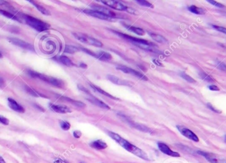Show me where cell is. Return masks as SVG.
<instances>
[{
  "mask_svg": "<svg viewBox=\"0 0 226 163\" xmlns=\"http://www.w3.org/2000/svg\"><path fill=\"white\" fill-rule=\"evenodd\" d=\"M4 3V2L3 1H0V5H2V4Z\"/></svg>",
  "mask_w": 226,
  "mask_h": 163,
  "instance_id": "cell-45",
  "label": "cell"
},
{
  "mask_svg": "<svg viewBox=\"0 0 226 163\" xmlns=\"http://www.w3.org/2000/svg\"><path fill=\"white\" fill-rule=\"evenodd\" d=\"M8 41L10 43H11L12 45L23 48V49L28 50H32V51L34 50V47L32 45H30V43L27 42L22 41V40L18 39V38H8Z\"/></svg>",
  "mask_w": 226,
  "mask_h": 163,
  "instance_id": "cell-8",
  "label": "cell"
},
{
  "mask_svg": "<svg viewBox=\"0 0 226 163\" xmlns=\"http://www.w3.org/2000/svg\"><path fill=\"white\" fill-rule=\"evenodd\" d=\"M81 163H84V162H81Z\"/></svg>",
  "mask_w": 226,
  "mask_h": 163,
  "instance_id": "cell-47",
  "label": "cell"
},
{
  "mask_svg": "<svg viewBox=\"0 0 226 163\" xmlns=\"http://www.w3.org/2000/svg\"><path fill=\"white\" fill-rule=\"evenodd\" d=\"M0 123H1V124H3V125L7 126V125H9V124H10V120H9L8 119L6 118V117L0 115Z\"/></svg>",
  "mask_w": 226,
  "mask_h": 163,
  "instance_id": "cell-35",
  "label": "cell"
},
{
  "mask_svg": "<svg viewBox=\"0 0 226 163\" xmlns=\"http://www.w3.org/2000/svg\"><path fill=\"white\" fill-rule=\"evenodd\" d=\"M207 106H208V108H210V109L211 110V111H212L213 112H216V113H218V114L221 113V112L220 111H219V110H218L217 108H215L214 107H213V106H212V104H211L210 103H208V104H207Z\"/></svg>",
  "mask_w": 226,
  "mask_h": 163,
  "instance_id": "cell-36",
  "label": "cell"
},
{
  "mask_svg": "<svg viewBox=\"0 0 226 163\" xmlns=\"http://www.w3.org/2000/svg\"><path fill=\"white\" fill-rule=\"evenodd\" d=\"M157 145H158V148L159 150H160L163 153L165 154V155L168 156H170V157H180V154L179 153L172 151L166 144L159 142L157 143Z\"/></svg>",
  "mask_w": 226,
  "mask_h": 163,
  "instance_id": "cell-12",
  "label": "cell"
},
{
  "mask_svg": "<svg viewBox=\"0 0 226 163\" xmlns=\"http://www.w3.org/2000/svg\"><path fill=\"white\" fill-rule=\"evenodd\" d=\"M60 126L61 127V129H62L64 131H68L70 129L71 127V125L68 122H66V121H61L60 122Z\"/></svg>",
  "mask_w": 226,
  "mask_h": 163,
  "instance_id": "cell-27",
  "label": "cell"
},
{
  "mask_svg": "<svg viewBox=\"0 0 226 163\" xmlns=\"http://www.w3.org/2000/svg\"><path fill=\"white\" fill-rule=\"evenodd\" d=\"M109 135L110 138L113 139L115 142L118 143L121 147H122L124 149H125L126 151L130 152L132 154H134V155L137 156L138 157H140L145 161H149V158L144 151L141 150V149L137 147L135 145H132L130 142H128V141L122 138L121 136H120L118 134L114 133L112 131H109Z\"/></svg>",
  "mask_w": 226,
  "mask_h": 163,
  "instance_id": "cell-1",
  "label": "cell"
},
{
  "mask_svg": "<svg viewBox=\"0 0 226 163\" xmlns=\"http://www.w3.org/2000/svg\"><path fill=\"white\" fill-rule=\"evenodd\" d=\"M90 146L97 150H103L107 147V144L103 140H96L90 143Z\"/></svg>",
  "mask_w": 226,
  "mask_h": 163,
  "instance_id": "cell-17",
  "label": "cell"
},
{
  "mask_svg": "<svg viewBox=\"0 0 226 163\" xmlns=\"http://www.w3.org/2000/svg\"><path fill=\"white\" fill-rule=\"evenodd\" d=\"M218 67L221 70H223V71H226V65L223 62L219 63L218 65Z\"/></svg>",
  "mask_w": 226,
  "mask_h": 163,
  "instance_id": "cell-37",
  "label": "cell"
},
{
  "mask_svg": "<svg viewBox=\"0 0 226 163\" xmlns=\"http://www.w3.org/2000/svg\"><path fill=\"white\" fill-rule=\"evenodd\" d=\"M73 37L78 40L79 41L81 42L87 44V45L94 46L96 47H101L103 46V43L100 42L98 40H97L94 38L88 36L87 34H85L81 33H73Z\"/></svg>",
  "mask_w": 226,
  "mask_h": 163,
  "instance_id": "cell-4",
  "label": "cell"
},
{
  "mask_svg": "<svg viewBox=\"0 0 226 163\" xmlns=\"http://www.w3.org/2000/svg\"><path fill=\"white\" fill-rule=\"evenodd\" d=\"M0 163H6L5 160H4L1 156H0Z\"/></svg>",
  "mask_w": 226,
  "mask_h": 163,
  "instance_id": "cell-41",
  "label": "cell"
},
{
  "mask_svg": "<svg viewBox=\"0 0 226 163\" xmlns=\"http://www.w3.org/2000/svg\"><path fill=\"white\" fill-rule=\"evenodd\" d=\"M209 89H210L211 91H220V89L216 85H210V86H209Z\"/></svg>",
  "mask_w": 226,
  "mask_h": 163,
  "instance_id": "cell-39",
  "label": "cell"
},
{
  "mask_svg": "<svg viewBox=\"0 0 226 163\" xmlns=\"http://www.w3.org/2000/svg\"><path fill=\"white\" fill-rule=\"evenodd\" d=\"M136 2H138L140 5L144 7L153 8V6L152 5V4L148 1H144V0H138V1H136Z\"/></svg>",
  "mask_w": 226,
  "mask_h": 163,
  "instance_id": "cell-30",
  "label": "cell"
},
{
  "mask_svg": "<svg viewBox=\"0 0 226 163\" xmlns=\"http://www.w3.org/2000/svg\"><path fill=\"white\" fill-rule=\"evenodd\" d=\"M117 69L119 70V71H121L125 73H128V74H131L133 76H134L137 78H138L140 79H141V80L144 81H148V78L146 76H145L144 74H142L141 73H140V72L136 71V70L130 68H128L126 67V66H123V65H119L117 67Z\"/></svg>",
  "mask_w": 226,
  "mask_h": 163,
  "instance_id": "cell-6",
  "label": "cell"
},
{
  "mask_svg": "<svg viewBox=\"0 0 226 163\" xmlns=\"http://www.w3.org/2000/svg\"><path fill=\"white\" fill-rule=\"evenodd\" d=\"M188 10L191 13H194V14H196V15H204L206 13V10H205L204 9L195 6H191L188 7Z\"/></svg>",
  "mask_w": 226,
  "mask_h": 163,
  "instance_id": "cell-19",
  "label": "cell"
},
{
  "mask_svg": "<svg viewBox=\"0 0 226 163\" xmlns=\"http://www.w3.org/2000/svg\"><path fill=\"white\" fill-rule=\"evenodd\" d=\"M29 2L31 3L32 4H33V5L35 6V7H36L40 12L42 13V14L45 15H50L49 11L47 10L45 7H44L41 5H40V4H38V3L35 2L34 1H29Z\"/></svg>",
  "mask_w": 226,
  "mask_h": 163,
  "instance_id": "cell-22",
  "label": "cell"
},
{
  "mask_svg": "<svg viewBox=\"0 0 226 163\" xmlns=\"http://www.w3.org/2000/svg\"><path fill=\"white\" fill-rule=\"evenodd\" d=\"M60 61L61 64H63L64 65H65V66H68V67H72V66L74 65V64L73 63V61L71 60L68 57L65 56H61L60 57Z\"/></svg>",
  "mask_w": 226,
  "mask_h": 163,
  "instance_id": "cell-23",
  "label": "cell"
},
{
  "mask_svg": "<svg viewBox=\"0 0 226 163\" xmlns=\"http://www.w3.org/2000/svg\"><path fill=\"white\" fill-rule=\"evenodd\" d=\"M83 12L85 13V14L95 17V18L97 19H100L102 20H110L112 18L110 17H109V15L105 14L104 13L97 11V10H85L83 11Z\"/></svg>",
  "mask_w": 226,
  "mask_h": 163,
  "instance_id": "cell-11",
  "label": "cell"
},
{
  "mask_svg": "<svg viewBox=\"0 0 226 163\" xmlns=\"http://www.w3.org/2000/svg\"><path fill=\"white\" fill-rule=\"evenodd\" d=\"M3 58V55L1 52H0V58Z\"/></svg>",
  "mask_w": 226,
  "mask_h": 163,
  "instance_id": "cell-44",
  "label": "cell"
},
{
  "mask_svg": "<svg viewBox=\"0 0 226 163\" xmlns=\"http://www.w3.org/2000/svg\"><path fill=\"white\" fill-rule=\"evenodd\" d=\"M200 77L206 81H208V82H214V81L213 80V79H212L210 76H208L207 73L204 72H200Z\"/></svg>",
  "mask_w": 226,
  "mask_h": 163,
  "instance_id": "cell-28",
  "label": "cell"
},
{
  "mask_svg": "<svg viewBox=\"0 0 226 163\" xmlns=\"http://www.w3.org/2000/svg\"><path fill=\"white\" fill-rule=\"evenodd\" d=\"M25 19L26 24L38 32L45 31L50 27V25L32 16L25 15Z\"/></svg>",
  "mask_w": 226,
  "mask_h": 163,
  "instance_id": "cell-2",
  "label": "cell"
},
{
  "mask_svg": "<svg viewBox=\"0 0 226 163\" xmlns=\"http://www.w3.org/2000/svg\"><path fill=\"white\" fill-rule=\"evenodd\" d=\"M101 2L107 6L118 11H127L128 8V7L124 5L123 3L118 1H113V0H107L106 1V0H103V1H101Z\"/></svg>",
  "mask_w": 226,
  "mask_h": 163,
  "instance_id": "cell-9",
  "label": "cell"
},
{
  "mask_svg": "<svg viewBox=\"0 0 226 163\" xmlns=\"http://www.w3.org/2000/svg\"><path fill=\"white\" fill-rule=\"evenodd\" d=\"M150 37H152L154 41H156V42L161 43V44H165L167 42V41L166 40V38L165 37H163L161 35H159L156 33H149Z\"/></svg>",
  "mask_w": 226,
  "mask_h": 163,
  "instance_id": "cell-20",
  "label": "cell"
},
{
  "mask_svg": "<svg viewBox=\"0 0 226 163\" xmlns=\"http://www.w3.org/2000/svg\"><path fill=\"white\" fill-rule=\"evenodd\" d=\"M208 3H211L212 5H213L217 7H220V8H224L225 6L223 5V4H221L219 2H217L216 1H213V0H208V1H207Z\"/></svg>",
  "mask_w": 226,
  "mask_h": 163,
  "instance_id": "cell-34",
  "label": "cell"
},
{
  "mask_svg": "<svg viewBox=\"0 0 226 163\" xmlns=\"http://www.w3.org/2000/svg\"><path fill=\"white\" fill-rule=\"evenodd\" d=\"M73 134L74 138H81V132L80 131L77 130V131H73Z\"/></svg>",
  "mask_w": 226,
  "mask_h": 163,
  "instance_id": "cell-38",
  "label": "cell"
},
{
  "mask_svg": "<svg viewBox=\"0 0 226 163\" xmlns=\"http://www.w3.org/2000/svg\"><path fill=\"white\" fill-rule=\"evenodd\" d=\"M8 104L11 109H12L13 111H14L17 112L24 113L25 112V109L22 107V106L17 103V101L13 100V99L10 98L8 99Z\"/></svg>",
  "mask_w": 226,
  "mask_h": 163,
  "instance_id": "cell-14",
  "label": "cell"
},
{
  "mask_svg": "<svg viewBox=\"0 0 226 163\" xmlns=\"http://www.w3.org/2000/svg\"><path fill=\"white\" fill-rule=\"evenodd\" d=\"M199 155H200L210 163H226V158L222 156L217 155V154L207 153L204 151H198Z\"/></svg>",
  "mask_w": 226,
  "mask_h": 163,
  "instance_id": "cell-5",
  "label": "cell"
},
{
  "mask_svg": "<svg viewBox=\"0 0 226 163\" xmlns=\"http://www.w3.org/2000/svg\"><path fill=\"white\" fill-rule=\"evenodd\" d=\"M6 86V82L4 81V79L2 77H0V88L2 89V88L5 87Z\"/></svg>",
  "mask_w": 226,
  "mask_h": 163,
  "instance_id": "cell-40",
  "label": "cell"
},
{
  "mask_svg": "<svg viewBox=\"0 0 226 163\" xmlns=\"http://www.w3.org/2000/svg\"><path fill=\"white\" fill-rule=\"evenodd\" d=\"M176 127H177V129H178V130L179 131L180 133L183 136H184V137L195 142H199V139L198 138V136L191 130L188 129L187 127H185L182 126H177Z\"/></svg>",
  "mask_w": 226,
  "mask_h": 163,
  "instance_id": "cell-7",
  "label": "cell"
},
{
  "mask_svg": "<svg viewBox=\"0 0 226 163\" xmlns=\"http://www.w3.org/2000/svg\"><path fill=\"white\" fill-rule=\"evenodd\" d=\"M25 89H26V92H28L29 94H30V95L32 96H38V94L37 93V92L36 91H34V90H33L31 88H30L28 86H26L25 87Z\"/></svg>",
  "mask_w": 226,
  "mask_h": 163,
  "instance_id": "cell-32",
  "label": "cell"
},
{
  "mask_svg": "<svg viewBox=\"0 0 226 163\" xmlns=\"http://www.w3.org/2000/svg\"><path fill=\"white\" fill-rule=\"evenodd\" d=\"M126 27L128 30H131V31H132L133 33H134L138 35H140V36H143V35L145 34V31L141 28L135 27V26H127V25H126Z\"/></svg>",
  "mask_w": 226,
  "mask_h": 163,
  "instance_id": "cell-24",
  "label": "cell"
},
{
  "mask_svg": "<svg viewBox=\"0 0 226 163\" xmlns=\"http://www.w3.org/2000/svg\"><path fill=\"white\" fill-rule=\"evenodd\" d=\"M180 76L182 77L184 79V80H186V81L189 82V83H196V81H195L194 79L193 78H192L190 76H189L188 75H187V73H182L180 74Z\"/></svg>",
  "mask_w": 226,
  "mask_h": 163,
  "instance_id": "cell-29",
  "label": "cell"
},
{
  "mask_svg": "<svg viewBox=\"0 0 226 163\" xmlns=\"http://www.w3.org/2000/svg\"><path fill=\"white\" fill-rule=\"evenodd\" d=\"M87 100L89 101L90 103H91L92 104H93L95 106H97V107H100V108H103V109H106V110H109L110 109V107L107 104H105L102 100L95 98V96H93L90 95L89 97L87 98Z\"/></svg>",
  "mask_w": 226,
  "mask_h": 163,
  "instance_id": "cell-16",
  "label": "cell"
},
{
  "mask_svg": "<svg viewBox=\"0 0 226 163\" xmlns=\"http://www.w3.org/2000/svg\"><path fill=\"white\" fill-rule=\"evenodd\" d=\"M77 51H78L77 48L73 46H69V45L65 46V50H64L65 52L69 53V54H74V53H75Z\"/></svg>",
  "mask_w": 226,
  "mask_h": 163,
  "instance_id": "cell-26",
  "label": "cell"
},
{
  "mask_svg": "<svg viewBox=\"0 0 226 163\" xmlns=\"http://www.w3.org/2000/svg\"><path fill=\"white\" fill-rule=\"evenodd\" d=\"M54 163H63V162L61 161V160H60V159H57V160H56V161L54 162Z\"/></svg>",
  "mask_w": 226,
  "mask_h": 163,
  "instance_id": "cell-42",
  "label": "cell"
},
{
  "mask_svg": "<svg viewBox=\"0 0 226 163\" xmlns=\"http://www.w3.org/2000/svg\"><path fill=\"white\" fill-rule=\"evenodd\" d=\"M90 85L91 86V87H93V89H95L96 91H97L98 92H99V93H101V94H102V95H105V96H107V97L110 98V99H114V100H119L118 98L115 97V96H114L111 95L110 94L108 93L107 92L105 91L104 90H103L102 89H101V88H99V87H97V86L94 85H91V84Z\"/></svg>",
  "mask_w": 226,
  "mask_h": 163,
  "instance_id": "cell-21",
  "label": "cell"
},
{
  "mask_svg": "<svg viewBox=\"0 0 226 163\" xmlns=\"http://www.w3.org/2000/svg\"><path fill=\"white\" fill-rule=\"evenodd\" d=\"M153 62H154L155 64H157V65H159V66H161V65H162V64H160V63H159V62H157V61L156 60H153Z\"/></svg>",
  "mask_w": 226,
  "mask_h": 163,
  "instance_id": "cell-43",
  "label": "cell"
},
{
  "mask_svg": "<svg viewBox=\"0 0 226 163\" xmlns=\"http://www.w3.org/2000/svg\"><path fill=\"white\" fill-rule=\"evenodd\" d=\"M212 26H213V28L214 29H216V30H218V31L226 34V28L223 27V26H218V25H212Z\"/></svg>",
  "mask_w": 226,
  "mask_h": 163,
  "instance_id": "cell-33",
  "label": "cell"
},
{
  "mask_svg": "<svg viewBox=\"0 0 226 163\" xmlns=\"http://www.w3.org/2000/svg\"><path fill=\"white\" fill-rule=\"evenodd\" d=\"M95 57H96V58H98L99 60H100L101 61H110L113 58L112 56L110 55L109 53L105 52H97V54H96V55H95Z\"/></svg>",
  "mask_w": 226,
  "mask_h": 163,
  "instance_id": "cell-18",
  "label": "cell"
},
{
  "mask_svg": "<svg viewBox=\"0 0 226 163\" xmlns=\"http://www.w3.org/2000/svg\"><path fill=\"white\" fill-rule=\"evenodd\" d=\"M50 108L53 111L59 113V114H66L72 112L71 109L68 107L64 105H57V104H50Z\"/></svg>",
  "mask_w": 226,
  "mask_h": 163,
  "instance_id": "cell-15",
  "label": "cell"
},
{
  "mask_svg": "<svg viewBox=\"0 0 226 163\" xmlns=\"http://www.w3.org/2000/svg\"><path fill=\"white\" fill-rule=\"evenodd\" d=\"M121 117L122 118H123L125 121H126L132 127H134V128H135L136 130L141 131L143 132H145V133H152V131L151 130V129H149V127H148L147 126H145L142 125V124H138V123L134 122L133 121L130 120L129 118L126 117L125 116H123V115H121Z\"/></svg>",
  "mask_w": 226,
  "mask_h": 163,
  "instance_id": "cell-10",
  "label": "cell"
},
{
  "mask_svg": "<svg viewBox=\"0 0 226 163\" xmlns=\"http://www.w3.org/2000/svg\"><path fill=\"white\" fill-rule=\"evenodd\" d=\"M28 73L29 74V76H31L32 77L41 79V80L48 83V84H50L53 86H54V87L61 88L64 86V83L61 80H60V79H57L56 78L48 76L44 74L37 73L36 72L33 71V70H29Z\"/></svg>",
  "mask_w": 226,
  "mask_h": 163,
  "instance_id": "cell-3",
  "label": "cell"
},
{
  "mask_svg": "<svg viewBox=\"0 0 226 163\" xmlns=\"http://www.w3.org/2000/svg\"><path fill=\"white\" fill-rule=\"evenodd\" d=\"M0 13H1L2 15L7 17V18H9V19H11L14 20V21H20V20H19V19L18 18V17H17L16 16H15L14 15L12 14V13H11L10 12H8V11H3V10H0Z\"/></svg>",
  "mask_w": 226,
  "mask_h": 163,
  "instance_id": "cell-25",
  "label": "cell"
},
{
  "mask_svg": "<svg viewBox=\"0 0 226 163\" xmlns=\"http://www.w3.org/2000/svg\"><path fill=\"white\" fill-rule=\"evenodd\" d=\"M107 78L109 80L113 83L114 84H116L118 85H124V86H132L133 83L130 81H128L126 80H123V79L118 78L116 76H113V75H108Z\"/></svg>",
  "mask_w": 226,
  "mask_h": 163,
  "instance_id": "cell-13",
  "label": "cell"
},
{
  "mask_svg": "<svg viewBox=\"0 0 226 163\" xmlns=\"http://www.w3.org/2000/svg\"><path fill=\"white\" fill-rule=\"evenodd\" d=\"M67 99L68 100V101H69L70 103H72V104H73L75 106H76V107H85V104L79 102V101L73 100L72 99H68V98H67Z\"/></svg>",
  "mask_w": 226,
  "mask_h": 163,
  "instance_id": "cell-31",
  "label": "cell"
},
{
  "mask_svg": "<svg viewBox=\"0 0 226 163\" xmlns=\"http://www.w3.org/2000/svg\"><path fill=\"white\" fill-rule=\"evenodd\" d=\"M225 143H226V136H225Z\"/></svg>",
  "mask_w": 226,
  "mask_h": 163,
  "instance_id": "cell-46",
  "label": "cell"
}]
</instances>
